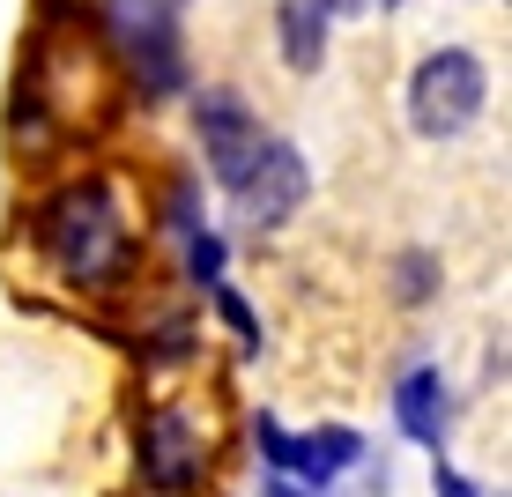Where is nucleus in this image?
Here are the masks:
<instances>
[{
	"mask_svg": "<svg viewBox=\"0 0 512 497\" xmlns=\"http://www.w3.org/2000/svg\"><path fill=\"white\" fill-rule=\"evenodd\" d=\"M30 245L45 253V268L82 297H112L119 282L134 275V253H141V230H134V208L119 179H67L52 186L38 208H30Z\"/></svg>",
	"mask_w": 512,
	"mask_h": 497,
	"instance_id": "f257e3e1",
	"label": "nucleus"
},
{
	"mask_svg": "<svg viewBox=\"0 0 512 497\" xmlns=\"http://www.w3.org/2000/svg\"><path fill=\"white\" fill-rule=\"evenodd\" d=\"M134 460H141V483L156 497H186L216 468V423L193 401H149L134 423Z\"/></svg>",
	"mask_w": 512,
	"mask_h": 497,
	"instance_id": "f03ea898",
	"label": "nucleus"
},
{
	"mask_svg": "<svg viewBox=\"0 0 512 497\" xmlns=\"http://www.w3.org/2000/svg\"><path fill=\"white\" fill-rule=\"evenodd\" d=\"M483 104H490L483 52L438 45V52H423V60H416V75H409V127L423 141H461L475 119H483Z\"/></svg>",
	"mask_w": 512,
	"mask_h": 497,
	"instance_id": "7ed1b4c3",
	"label": "nucleus"
},
{
	"mask_svg": "<svg viewBox=\"0 0 512 497\" xmlns=\"http://www.w3.org/2000/svg\"><path fill=\"white\" fill-rule=\"evenodd\" d=\"M179 8L186 0H104V45H112L119 67L141 82V97H164V90L186 82Z\"/></svg>",
	"mask_w": 512,
	"mask_h": 497,
	"instance_id": "20e7f679",
	"label": "nucleus"
},
{
	"mask_svg": "<svg viewBox=\"0 0 512 497\" xmlns=\"http://www.w3.org/2000/svg\"><path fill=\"white\" fill-rule=\"evenodd\" d=\"M193 134H201V164H208V179L223 193H231L245 171H253V156L268 149V127H260V112L238 90H201L193 97Z\"/></svg>",
	"mask_w": 512,
	"mask_h": 497,
	"instance_id": "39448f33",
	"label": "nucleus"
},
{
	"mask_svg": "<svg viewBox=\"0 0 512 497\" xmlns=\"http://www.w3.org/2000/svg\"><path fill=\"white\" fill-rule=\"evenodd\" d=\"M305 193H312L305 149H297V141H282V134H268V149L253 156V171L231 186V208H238L245 230H282L297 208H305Z\"/></svg>",
	"mask_w": 512,
	"mask_h": 497,
	"instance_id": "423d86ee",
	"label": "nucleus"
},
{
	"mask_svg": "<svg viewBox=\"0 0 512 497\" xmlns=\"http://www.w3.org/2000/svg\"><path fill=\"white\" fill-rule=\"evenodd\" d=\"M260 453H268V468L282 475V483H305V490H327L342 483L349 468L364 460V438L349 431V423H320V431H282L275 416H260Z\"/></svg>",
	"mask_w": 512,
	"mask_h": 497,
	"instance_id": "0eeeda50",
	"label": "nucleus"
},
{
	"mask_svg": "<svg viewBox=\"0 0 512 497\" xmlns=\"http://www.w3.org/2000/svg\"><path fill=\"white\" fill-rule=\"evenodd\" d=\"M394 423H401V438H416V446H446V423H453V394H446V379H438V364H416V371H401V386H394Z\"/></svg>",
	"mask_w": 512,
	"mask_h": 497,
	"instance_id": "6e6552de",
	"label": "nucleus"
},
{
	"mask_svg": "<svg viewBox=\"0 0 512 497\" xmlns=\"http://www.w3.org/2000/svg\"><path fill=\"white\" fill-rule=\"evenodd\" d=\"M334 8H342V0H282V8H275V30H282V60H290L297 75H312V67L327 60V30H334Z\"/></svg>",
	"mask_w": 512,
	"mask_h": 497,
	"instance_id": "1a4fd4ad",
	"label": "nucleus"
},
{
	"mask_svg": "<svg viewBox=\"0 0 512 497\" xmlns=\"http://www.w3.org/2000/svg\"><path fill=\"white\" fill-rule=\"evenodd\" d=\"M216 312H223V319H231V334H238V342H245V349H260V312H253V305H245V297L231 290V282H216Z\"/></svg>",
	"mask_w": 512,
	"mask_h": 497,
	"instance_id": "9d476101",
	"label": "nucleus"
},
{
	"mask_svg": "<svg viewBox=\"0 0 512 497\" xmlns=\"http://www.w3.org/2000/svg\"><path fill=\"white\" fill-rule=\"evenodd\" d=\"M431 282H438V260L431 253H409V260H401V305H423Z\"/></svg>",
	"mask_w": 512,
	"mask_h": 497,
	"instance_id": "9b49d317",
	"label": "nucleus"
},
{
	"mask_svg": "<svg viewBox=\"0 0 512 497\" xmlns=\"http://www.w3.org/2000/svg\"><path fill=\"white\" fill-rule=\"evenodd\" d=\"M431 490H438V497H483V490H475V483H468L461 468H446V460H438V468H431Z\"/></svg>",
	"mask_w": 512,
	"mask_h": 497,
	"instance_id": "f8f14e48",
	"label": "nucleus"
}]
</instances>
